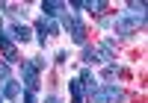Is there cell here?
Segmentation results:
<instances>
[{
  "label": "cell",
  "instance_id": "cell-15",
  "mask_svg": "<svg viewBox=\"0 0 148 103\" xmlns=\"http://www.w3.org/2000/svg\"><path fill=\"white\" fill-rule=\"evenodd\" d=\"M0 80H3V83L9 80V65H6V62H3V65H0Z\"/></svg>",
  "mask_w": 148,
  "mask_h": 103
},
{
  "label": "cell",
  "instance_id": "cell-5",
  "mask_svg": "<svg viewBox=\"0 0 148 103\" xmlns=\"http://www.w3.org/2000/svg\"><path fill=\"white\" fill-rule=\"evenodd\" d=\"M0 50H3V56H6V65H18V47L9 38L6 30H0Z\"/></svg>",
  "mask_w": 148,
  "mask_h": 103
},
{
  "label": "cell",
  "instance_id": "cell-1",
  "mask_svg": "<svg viewBox=\"0 0 148 103\" xmlns=\"http://www.w3.org/2000/svg\"><path fill=\"white\" fill-rule=\"evenodd\" d=\"M59 18H62V27L71 33L74 44H83V47H86V24L80 21V15H74V12L65 6L62 12H59Z\"/></svg>",
  "mask_w": 148,
  "mask_h": 103
},
{
  "label": "cell",
  "instance_id": "cell-4",
  "mask_svg": "<svg viewBox=\"0 0 148 103\" xmlns=\"http://www.w3.org/2000/svg\"><path fill=\"white\" fill-rule=\"evenodd\" d=\"M21 80L27 85V91H36V88H39V68L33 65V59L21 62Z\"/></svg>",
  "mask_w": 148,
  "mask_h": 103
},
{
  "label": "cell",
  "instance_id": "cell-13",
  "mask_svg": "<svg viewBox=\"0 0 148 103\" xmlns=\"http://www.w3.org/2000/svg\"><path fill=\"white\" fill-rule=\"evenodd\" d=\"M127 9L133 12V15H142V18H145V3H142V0H130Z\"/></svg>",
  "mask_w": 148,
  "mask_h": 103
},
{
  "label": "cell",
  "instance_id": "cell-11",
  "mask_svg": "<svg viewBox=\"0 0 148 103\" xmlns=\"http://www.w3.org/2000/svg\"><path fill=\"white\" fill-rule=\"evenodd\" d=\"M36 35H39V38H36V41H39V44L45 47L47 35H51V33H47V21H45V18H39V21H36Z\"/></svg>",
  "mask_w": 148,
  "mask_h": 103
},
{
  "label": "cell",
  "instance_id": "cell-18",
  "mask_svg": "<svg viewBox=\"0 0 148 103\" xmlns=\"http://www.w3.org/2000/svg\"><path fill=\"white\" fill-rule=\"evenodd\" d=\"M0 103H3V97H0Z\"/></svg>",
  "mask_w": 148,
  "mask_h": 103
},
{
  "label": "cell",
  "instance_id": "cell-7",
  "mask_svg": "<svg viewBox=\"0 0 148 103\" xmlns=\"http://www.w3.org/2000/svg\"><path fill=\"white\" fill-rule=\"evenodd\" d=\"M77 80H80V85H83V97L89 100V97L95 94V88H98V80H95V74H92V68H83Z\"/></svg>",
  "mask_w": 148,
  "mask_h": 103
},
{
  "label": "cell",
  "instance_id": "cell-2",
  "mask_svg": "<svg viewBox=\"0 0 148 103\" xmlns=\"http://www.w3.org/2000/svg\"><path fill=\"white\" fill-rule=\"evenodd\" d=\"M127 91L121 85H98L95 94L89 97V103H125Z\"/></svg>",
  "mask_w": 148,
  "mask_h": 103
},
{
  "label": "cell",
  "instance_id": "cell-17",
  "mask_svg": "<svg viewBox=\"0 0 148 103\" xmlns=\"http://www.w3.org/2000/svg\"><path fill=\"white\" fill-rule=\"evenodd\" d=\"M45 103H62V100H59L56 94H47V97H45Z\"/></svg>",
  "mask_w": 148,
  "mask_h": 103
},
{
  "label": "cell",
  "instance_id": "cell-3",
  "mask_svg": "<svg viewBox=\"0 0 148 103\" xmlns=\"http://www.w3.org/2000/svg\"><path fill=\"white\" fill-rule=\"evenodd\" d=\"M142 24H145V18H142V15H121V18H116V35L127 38V35L136 33Z\"/></svg>",
  "mask_w": 148,
  "mask_h": 103
},
{
  "label": "cell",
  "instance_id": "cell-6",
  "mask_svg": "<svg viewBox=\"0 0 148 103\" xmlns=\"http://www.w3.org/2000/svg\"><path fill=\"white\" fill-rule=\"evenodd\" d=\"M6 33H9V38H12V41H18V44H27L30 38H33L30 27H27V24H21V21H12Z\"/></svg>",
  "mask_w": 148,
  "mask_h": 103
},
{
  "label": "cell",
  "instance_id": "cell-14",
  "mask_svg": "<svg viewBox=\"0 0 148 103\" xmlns=\"http://www.w3.org/2000/svg\"><path fill=\"white\" fill-rule=\"evenodd\" d=\"M83 62H98V53H95V47H83Z\"/></svg>",
  "mask_w": 148,
  "mask_h": 103
},
{
  "label": "cell",
  "instance_id": "cell-12",
  "mask_svg": "<svg viewBox=\"0 0 148 103\" xmlns=\"http://www.w3.org/2000/svg\"><path fill=\"white\" fill-rule=\"evenodd\" d=\"M80 9H86V12H95V15H101V12H107V3H104V0H89V3H80Z\"/></svg>",
  "mask_w": 148,
  "mask_h": 103
},
{
  "label": "cell",
  "instance_id": "cell-10",
  "mask_svg": "<svg viewBox=\"0 0 148 103\" xmlns=\"http://www.w3.org/2000/svg\"><path fill=\"white\" fill-rule=\"evenodd\" d=\"M68 88H71V103H86V97H83V85H80L77 77L68 83Z\"/></svg>",
  "mask_w": 148,
  "mask_h": 103
},
{
  "label": "cell",
  "instance_id": "cell-8",
  "mask_svg": "<svg viewBox=\"0 0 148 103\" xmlns=\"http://www.w3.org/2000/svg\"><path fill=\"white\" fill-rule=\"evenodd\" d=\"M0 97H9V100L21 97V83H18V80H6V83H3V94H0Z\"/></svg>",
  "mask_w": 148,
  "mask_h": 103
},
{
  "label": "cell",
  "instance_id": "cell-9",
  "mask_svg": "<svg viewBox=\"0 0 148 103\" xmlns=\"http://www.w3.org/2000/svg\"><path fill=\"white\" fill-rule=\"evenodd\" d=\"M65 9V3H56V0H47V3H42V12H45V18H56L59 15V12H62Z\"/></svg>",
  "mask_w": 148,
  "mask_h": 103
},
{
  "label": "cell",
  "instance_id": "cell-16",
  "mask_svg": "<svg viewBox=\"0 0 148 103\" xmlns=\"http://www.w3.org/2000/svg\"><path fill=\"white\" fill-rule=\"evenodd\" d=\"M24 103H36V91H24Z\"/></svg>",
  "mask_w": 148,
  "mask_h": 103
}]
</instances>
